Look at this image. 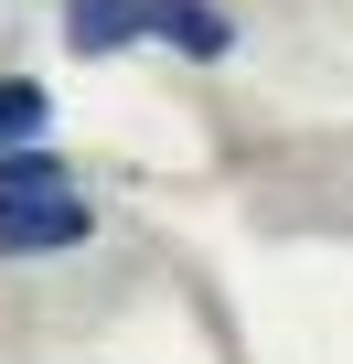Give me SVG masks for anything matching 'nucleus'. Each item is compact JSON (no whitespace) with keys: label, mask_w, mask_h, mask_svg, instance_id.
I'll return each mask as SVG.
<instances>
[{"label":"nucleus","mask_w":353,"mask_h":364,"mask_svg":"<svg viewBox=\"0 0 353 364\" xmlns=\"http://www.w3.org/2000/svg\"><path fill=\"white\" fill-rule=\"evenodd\" d=\"M65 43L75 54H118V43H183L193 65H214L236 43V22L214 0H65Z\"/></svg>","instance_id":"nucleus-1"},{"label":"nucleus","mask_w":353,"mask_h":364,"mask_svg":"<svg viewBox=\"0 0 353 364\" xmlns=\"http://www.w3.org/2000/svg\"><path fill=\"white\" fill-rule=\"evenodd\" d=\"M86 225H97V204H86V182L54 150H11L0 161V257H54Z\"/></svg>","instance_id":"nucleus-2"},{"label":"nucleus","mask_w":353,"mask_h":364,"mask_svg":"<svg viewBox=\"0 0 353 364\" xmlns=\"http://www.w3.org/2000/svg\"><path fill=\"white\" fill-rule=\"evenodd\" d=\"M43 118H54V97H43L33 75H0V161L33 150V139H43Z\"/></svg>","instance_id":"nucleus-3"}]
</instances>
